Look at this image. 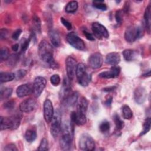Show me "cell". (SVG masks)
Masks as SVG:
<instances>
[{
    "label": "cell",
    "mask_w": 151,
    "mask_h": 151,
    "mask_svg": "<svg viewBox=\"0 0 151 151\" xmlns=\"http://www.w3.org/2000/svg\"><path fill=\"white\" fill-rule=\"evenodd\" d=\"M38 55L42 61L47 64L50 68H57L58 65L53 57V49L46 40H42L38 45Z\"/></svg>",
    "instance_id": "cell-1"
},
{
    "label": "cell",
    "mask_w": 151,
    "mask_h": 151,
    "mask_svg": "<svg viewBox=\"0 0 151 151\" xmlns=\"http://www.w3.org/2000/svg\"><path fill=\"white\" fill-rule=\"evenodd\" d=\"M61 133L60 140V147L63 150H69L71 149L73 139V123L71 122H64L61 127Z\"/></svg>",
    "instance_id": "cell-2"
},
{
    "label": "cell",
    "mask_w": 151,
    "mask_h": 151,
    "mask_svg": "<svg viewBox=\"0 0 151 151\" xmlns=\"http://www.w3.org/2000/svg\"><path fill=\"white\" fill-rule=\"evenodd\" d=\"M143 34L144 30L142 27L130 25L125 31L124 38L127 42L132 43L142 37Z\"/></svg>",
    "instance_id": "cell-3"
},
{
    "label": "cell",
    "mask_w": 151,
    "mask_h": 151,
    "mask_svg": "<svg viewBox=\"0 0 151 151\" xmlns=\"http://www.w3.org/2000/svg\"><path fill=\"white\" fill-rule=\"evenodd\" d=\"M76 76L78 83L81 86L86 87L90 82L91 75L87 73L86 66L83 63L77 65Z\"/></svg>",
    "instance_id": "cell-4"
},
{
    "label": "cell",
    "mask_w": 151,
    "mask_h": 151,
    "mask_svg": "<svg viewBox=\"0 0 151 151\" xmlns=\"http://www.w3.org/2000/svg\"><path fill=\"white\" fill-rule=\"evenodd\" d=\"M50 132L52 136L55 138L61 132V114L59 110H56L51 120Z\"/></svg>",
    "instance_id": "cell-5"
},
{
    "label": "cell",
    "mask_w": 151,
    "mask_h": 151,
    "mask_svg": "<svg viewBox=\"0 0 151 151\" xmlns=\"http://www.w3.org/2000/svg\"><path fill=\"white\" fill-rule=\"evenodd\" d=\"M79 146L83 150H93L95 149V142L91 136L87 133H84L80 138Z\"/></svg>",
    "instance_id": "cell-6"
},
{
    "label": "cell",
    "mask_w": 151,
    "mask_h": 151,
    "mask_svg": "<svg viewBox=\"0 0 151 151\" xmlns=\"http://www.w3.org/2000/svg\"><path fill=\"white\" fill-rule=\"evenodd\" d=\"M67 41L74 48L78 50H84L86 48L85 44L75 32H71L67 35Z\"/></svg>",
    "instance_id": "cell-7"
},
{
    "label": "cell",
    "mask_w": 151,
    "mask_h": 151,
    "mask_svg": "<svg viewBox=\"0 0 151 151\" xmlns=\"http://www.w3.org/2000/svg\"><path fill=\"white\" fill-rule=\"evenodd\" d=\"M77 61L71 56H68L65 60V68L68 78L70 80L74 79L77 69Z\"/></svg>",
    "instance_id": "cell-8"
},
{
    "label": "cell",
    "mask_w": 151,
    "mask_h": 151,
    "mask_svg": "<svg viewBox=\"0 0 151 151\" xmlns=\"http://www.w3.org/2000/svg\"><path fill=\"white\" fill-rule=\"evenodd\" d=\"M46 80L41 76L37 77L34 81L32 86V93L35 97H38L46 86Z\"/></svg>",
    "instance_id": "cell-9"
},
{
    "label": "cell",
    "mask_w": 151,
    "mask_h": 151,
    "mask_svg": "<svg viewBox=\"0 0 151 151\" xmlns=\"http://www.w3.org/2000/svg\"><path fill=\"white\" fill-rule=\"evenodd\" d=\"M92 31L94 36L98 39L108 38L109 37V34L106 28L99 22L93 23Z\"/></svg>",
    "instance_id": "cell-10"
},
{
    "label": "cell",
    "mask_w": 151,
    "mask_h": 151,
    "mask_svg": "<svg viewBox=\"0 0 151 151\" xmlns=\"http://www.w3.org/2000/svg\"><path fill=\"white\" fill-rule=\"evenodd\" d=\"M78 94L76 91H71L65 95L60 97L61 103L65 107H70L73 106L77 101Z\"/></svg>",
    "instance_id": "cell-11"
},
{
    "label": "cell",
    "mask_w": 151,
    "mask_h": 151,
    "mask_svg": "<svg viewBox=\"0 0 151 151\" xmlns=\"http://www.w3.org/2000/svg\"><path fill=\"white\" fill-rule=\"evenodd\" d=\"M52 103L49 99H46L44 102V117L47 123H50L54 115Z\"/></svg>",
    "instance_id": "cell-12"
},
{
    "label": "cell",
    "mask_w": 151,
    "mask_h": 151,
    "mask_svg": "<svg viewBox=\"0 0 151 151\" xmlns=\"http://www.w3.org/2000/svg\"><path fill=\"white\" fill-rule=\"evenodd\" d=\"M36 105L37 102L34 99L28 98L21 103L19 105V110L23 113H29L35 109Z\"/></svg>",
    "instance_id": "cell-13"
},
{
    "label": "cell",
    "mask_w": 151,
    "mask_h": 151,
    "mask_svg": "<svg viewBox=\"0 0 151 151\" xmlns=\"http://www.w3.org/2000/svg\"><path fill=\"white\" fill-rule=\"evenodd\" d=\"M88 64L93 69L100 68L103 63V59L101 54L99 52L92 54L88 58Z\"/></svg>",
    "instance_id": "cell-14"
},
{
    "label": "cell",
    "mask_w": 151,
    "mask_h": 151,
    "mask_svg": "<svg viewBox=\"0 0 151 151\" xmlns=\"http://www.w3.org/2000/svg\"><path fill=\"white\" fill-rule=\"evenodd\" d=\"M147 97V91L143 87H137L134 91V99L135 101L139 104H143Z\"/></svg>",
    "instance_id": "cell-15"
},
{
    "label": "cell",
    "mask_w": 151,
    "mask_h": 151,
    "mask_svg": "<svg viewBox=\"0 0 151 151\" xmlns=\"http://www.w3.org/2000/svg\"><path fill=\"white\" fill-rule=\"evenodd\" d=\"M70 122L73 124H76L78 126L83 125L86 122V114L80 113L75 111H72L70 114Z\"/></svg>",
    "instance_id": "cell-16"
},
{
    "label": "cell",
    "mask_w": 151,
    "mask_h": 151,
    "mask_svg": "<svg viewBox=\"0 0 151 151\" xmlns=\"http://www.w3.org/2000/svg\"><path fill=\"white\" fill-rule=\"evenodd\" d=\"M120 73V68L118 66H113L110 70L101 72L99 74V76L103 78H113L119 76Z\"/></svg>",
    "instance_id": "cell-17"
},
{
    "label": "cell",
    "mask_w": 151,
    "mask_h": 151,
    "mask_svg": "<svg viewBox=\"0 0 151 151\" xmlns=\"http://www.w3.org/2000/svg\"><path fill=\"white\" fill-rule=\"evenodd\" d=\"M32 93V87L28 84H22L18 86L16 90V93L19 97H23L29 95Z\"/></svg>",
    "instance_id": "cell-18"
},
{
    "label": "cell",
    "mask_w": 151,
    "mask_h": 151,
    "mask_svg": "<svg viewBox=\"0 0 151 151\" xmlns=\"http://www.w3.org/2000/svg\"><path fill=\"white\" fill-rule=\"evenodd\" d=\"M120 61V57L119 53L116 52H112L109 53L105 59L106 63L115 66L117 65Z\"/></svg>",
    "instance_id": "cell-19"
},
{
    "label": "cell",
    "mask_w": 151,
    "mask_h": 151,
    "mask_svg": "<svg viewBox=\"0 0 151 151\" xmlns=\"http://www.w3.org/2000/svg\"><path fill=\"white\" fill-rule=\"evenodd\" d=\"M49 37L53 46L58 47L61 45V40L58 32L55 29H51L49 31Z\"/></svg>",
    "instance_id": "cell-20"
},
{
    "label": "cell",
    "mask_w": 151,
    "mask_h": 151,
    "mask_svg": "<svg viewBox=\"0 0 151 151\" xmlns=\"http://www.w3.org/2000/svg\"><path fill=\"white\" fill-rule=\"evenodd\" d=\"M88 107V101L84 97H81L77 104V111L78 113L86 114Z\"/></svg>",
    "instance_id": "cell-21"
},
{
    "label": "cell",
    "mask_w": 151,
    "mask_h": 151,
    "mask_svg": "<svg viewBox=\"0 0 151 151\" xmlns=\"http://www.w3.org/2000/svg\"><path fill=\"white\" fill-rule=\"evenodd\" d=\"M150 13H151V7L149 4L145 9L144 13V20L145 23V27L148 34L150 32Z\"/></svg>",
    "instance_id": "cell-22"
},
{
    "label": "cell",
    "mask_w": 151,
    "mask_h": 151,
    "mask_svg": "<svg viewBox=\"0 0 151 151\" xmlns=\"http://www.w3.org/2000/svg\"><path fill=\"white\" fill-rule=\"evenodd\" d=\"M1 130H6L8 129H11L12 127V122L10 117H0Z\"/></svg>",
    "instance_id": "cell-23"
},
{
    "label": "cell",
    "mask_w": 151,
    "mask_h": 151,
    "mask_svg": "<svg viewBox=\"0 0 151 151\" xmlns=\"http://www.w3.org/2000/svg\"><path fill=\"white\" fill-rule=\"evenodd\" d=\"M11 122H12V127L11 130H15L17 129L20 125L21 120L22 118V116L19 113H16L11 117Z\"/></svg>",
    "instance_id": "cell-24"
},
{
    "label": "cell",
    "mask_w": 151,
    "mask_h": 151,
    "mask_svg": "<svg viewBox=\"0 0 151 151\" xmlns=\"http://www.w3.org/2000/svg\"><path fill=\"white\" fill-rule=\"evenodd\" d=\"M14 78H15V76L13 73L1 72L0 73V81L1 83L11 81Z\"/></svg>",
    "instance_id": "cell-25"
},
{
    "label": "cell",
    "mask_w": 151,
    "mask_h": 151,
    "mask_svg": "<svg viewBox=\"0 0 151 151\" xmlns=\"http://www.w3.org/2000/svg\"><path fill=\"white\" fill-rule=\"evenodd\" d=\"M122 113L123 118L125 119L130 120L133 117V112L130 107L127 105L123 106L122 107Z\"/></svg>",
    "instance_id": "cell-26"
},
{
    "label": "cell",
    "mask_w": 151,
    "mask_h": 151,
    "mask_svg": "<svg viewBox=\"0 0 151 151\" xmlns=\"http://www.w3.org/2000/svg\"><path fill=\"white\" fill-rule=\"evenodd\" d=\"M123 55L124 60L127 61H131L135 57V51L131 49H126L123 51Z\"/></svg>",
    "instance_id": "cell-27"
},
{
    "label": "cell",
    "mask_w": 151,
    "mask_h": 151,
    "mask_svg": "<svg viewBox=\"0 0 151 151\" xmlns=\"http://www.w3.org/2000/svg\"><path fill=\"white\" fill-rule=\"evenodd\" d=\"M77 8L78 2L76 1H72L67 4L65 8V11L68 13H73L77 11Z\"/></svg>",
    "instance_id": "cell-28"
},
{
    "label": "cell",
    "mask_w": 151,
    "mask_h": 151,
    "mask_svg": "<svg viewBox=\"0 0 151 151\" xmlns=\"http://www.w3.org/2000/svg\"><path fill=\"white\" fill-rule=\"evenodd\" d=\"M113 119L116 125V129L117 132H119L124 127V122L120 118L119 116L117 114H114L113 117Z\"/></svg>",
    "instance_id": "cell-29"
},
{
    "label": "cell",
    "mask_w": 151,
    "mask_h": 151,
    "mask_svg": "<svg viewBox=\"0 0 151 151\" xmlns=\"http://www.w3.org/2000/svg\"><path fill=\"white\" fill-rule=\"evenodd\" d=\"M25 138L28 142H32L37 138L36 132L32 129H28L26 131L25 134Z\"/></svg>",
    "instance_id": "cell-30"
},
{
    "label": "cell",
    "mask_w": 151,
    "mask_h": 151,
    "mask_svg": "<svg viewBox=\"0 0 151 151\" xmlns=\"http://www.w3.org/2000/svg\"><path fill=\"white\" fill-rule=\"evenodd\" d=\"M32 25H33L34 29L37 32L40 33L41 32V21L40 18L36 15H34L32 17Z\"/></svg>",
    "instance_id": "cell-31"
},
{
    "label": "cell",
    "mask_w": 151,
    "mask_h": 151,
    "mask_svg": "<svg viewBox=\"0 0 151 151\" xmlns=\"http://www.w3.org/2000/svg\"><path fill=\"white\" fill-rule=\"evenodd\" d=\"M150 124H151V120L150 117L146 118L144 123L143 124V130L140 132L139 136H143L147 133L150 129Z\"/></svg>",
    "instance_id": "cell-32"
},
{
    "label": "cell",
    "mask_w": 151,
    "mask_h": 151,
    "mask_svg": "<svg viewBox=\"0 0 151 151\" xmlns=\"http://www.w3.org/2000/svg\"><path fill=\"white\" fill-rule=\"evenodd\" d=\"M12 93V89L11 88H5L4 89L1 90L0 98L1 100H4L8 99Z\"/></svg>",
    "instance_id": "cell-33"
},
{
    "label": "cell",
    "mask_w": 151,
    "mask_h": 151,
    "mask_svg": "<svg viewBox=\"0 0 151 151\" xmlns=\"http://www.w3.org/2000/svg\"><path fill=\"white\" fill-rule=\"evenodd\" d=\"M9 57V51L7 47H4L1 49L0 59L1 61L7 60Z\"/></svg>",
    "instance_id": "cell-34"
},
{
    "label": "cell",
    "mask_w": 151,
    "mask_h": 151,
    "mask_svg": "<svg viewBox=\"0 0 151 151\" xmlns=\"http://www.w3.org/2000/svg\"><path fill=\"white\" fill-rule=\"evenodd\" d=\"M93 6L100 10L106 11L107 8L106 5L104 3L103 1H95L93 2Z\"/></svg>",
    "instance_id": "cell-35"
},
{
    "label": "cell",
    "mask_w": 151,
    "mask_h": 151,
    "mask_svg": "<svg viewBox=\"0 0 151 151\" xmlns=\"http://www.w3.org/2000/svg\"><path fill=\"white\" fill-rule=\"evenodd\" d=\"M110 127V125L109 122L106 120H104L100 123L99 126V129L101 132L106 133L108 131H109Z\"/></svg>",
    "instance_id": "cell-36"
},
{
    "label": "cell",
    "mask_w": 151,
    "mask_h": 151,
    "mask_svg": "<svg viewBox=\"0 0 151 151\" xmlns=\"http://www.w3.org/2000/svg\"><path fill=\"white\" fill-rule=\"evenodd\" d=\"M29 42H30V38H28V39L25 38H22V40H21V51L22 52H24L27 50L29 45Z\"/></svg>",
    "instance_id": "cell-37"
},
{
    "label": "cell",
    "mask_w": 151,
    "mask_h": 151,
    "mask_svg": "<svg viewBox=\"0 0 151 151\" xmlns=\"http://www.w3.org/2000/svg\"><path fill=\"white\" fill-rule=\"evenodd\" d=\"M38 150H48V142L47 139L43 138L39 145V147L38 148Z\"/></svg>",
    "instance_id": "cell-38"
},
{
    "label": "cell",
    "mask_w": 151,
    "mask_h": 151,
    "mask_svg": "<svg viewBox=\"0 0 151 151\" xmlns=\"http://www.w3.org/2000/svg\"><path fill=\"white\" fill-rule=\"evenodd\" d=\"M60 81H61V79L58 74H53L50 77V82L53 86H58L60 83Z\"/></svg>",
    "instance_id": "cell-39"
},
{
    "label": "cell",
    "mask_w": 151,
    "mask_h": 151,
    "mask_svg": "<svg viewBox=\"0 0 151 151\" xmlns=\"http://www.w3.org/2000/svg\"><path fill=\"white\" fill-rule=\"evenodd\" d=\"M123 12L121 10H118L116 11L115 14V18L117 24H121L123 21Z\"/></svg>",
    "instance_id": "cell-40"
},
{
    "label": "cell",
    "mask_w": 151,
    "mask_h": 151,
    "mask_svg": "<svg viewBox=\"0 0 151 151\" xmlns=\"http://www.w3.org/2000/svg\"><path fill=\"white\" fill-rule=\"evenodd\" d=\"M3 106L4 109L6 110H11L15 106V101L12 100H8L4 104Z\"/></svg>",
    "instance_id": "cell-41"
},
{
    "label": "cell",
    "mask_w": 151,
    "mask_h": 151,
    "mask_svg": "<svg viewBox=\"0 0 151 151\" xmlns=\"http://www.w3.org/2000/svg\"><path fill=\"white\" fill-rule=\"evenodd\" d=\"M27 72L25 70H22V69L19 70L15 73V78L16 79H20V78L24 77L27 74Z\"/></svg>",
    "instance_id": "cell-42"
},
{
    "label": "cell",
    "mask_w": 151,
    "mask_h": 151,
    "mask_svg": "<svg viewBox=\"0 0 151 151\" xmlns=\"http://www.w3.org/2000/svg\"><path fill=\"white\" fill-rule=\"evenodd\" d=\"M60 21H61V22L62 23V24L68 29V30H71L72 29V25L68 21H67V19H65L63 17H61L60 18Z\"/></svg>",
    "instance_id": "cell-43"
},
{
    "label": "cell",
    "mask_w": 151,
    "mask_h": 151,
    "mask_svg": "<svg viewBox=\"0 0 151 151\" xmlns=\"http://www.w3.org/2000/svg\"><path fill=\"white\" fill-rule=\"evenodd\" d=\"M21 32H22V30H21V29H20V28H18V29H17V30H15V31L13 32V34H12V39L14 40H17L18 39L19 37L20 36Z\"/></svg>",
    "instance_id": "cell-44"
},
{
    "label": "cell",
    "mask_w": 151,
    "mask_h": 151,
    "mask_svg": "<svg viewBox=\"0 0 151 151\" xmlns=\"http://www.w3.org/2000/svg\"><path fill=\"white\" fill-rule=\"evenodd\" d=\"M8 59H9V63L10 64L14 65V64H15L17 62L18 59V55L16 54H12V55H11V56H9V57Z\"/></svg>",
    "instance_id": "cell-45"
},
{
    "label": "cell",
    "mask_w": 151,
    "mask_h": 151,
    "mask_svg": "<svg viewBox=\"0 0 151 151\" xmlns=\"http://www.w3.org/2000/svg\"><path fill=\"white\" fill-rule=\"evenodd\" d=\"M4 150H6V151H9V150H18V149L17 148L15 145L13 144V143H10L7 145L4 149Z\"/></svg>",
    "instance_id": "cell-46"
},
{
    "label": "cell",
    "mask_w": 151,
    "mask_h": 151,
    "mask_svg": "<svg viewBox=\"0 0 151 151\" xmlns=\"http://www.w3.org/2000/svg\"><path fill=\"white\" fill-rule=\"evenodd\" d=\"M83 32L84 35H85V37H86V38H87V40H90V41H94V40H95L94 36H93L90 32H89L88 31H87L86 29L83 30Z\"/></svg>",
    "instance_id": "cell-47"
},
{
    "label": "cell",
    "mask_w": 151,
    "mask_h": 151,
    "mask_svg": "<svg viewBox=\"0 0 151 151\" xmlns=\"http://www.w3.org/2000/svg\"><path fill=\"white\" fill-rule=\"evenodd\" d=\"M8 30L6 28H2L0 31V37L1 40H4L8 35Z\"/></svg>",
    "instance_id": "cell-48"
},
{
    "label": "cell",
    "mask_w": 151,
    "mask_h": 151,
    "mask_svg": "<svg viewBox=\"0 0 151 151\" xmlns=\"http://www.w3.org/2000/svg\"><path fill=\"white\" fill-rule=\"evenodd\" d=\"M111 103H112V97H110V98H108V99L106 100V101H105L104 103H105V104H106L107 106H110L111 105Z\"/></svg>",
    "instance_id": "cell-49"
},
{
    "label": "cell",
    "mask_w": 151,
    "mask_h": 151,
    "mask_svg": "<svg viewBox=\"0 0 151 151\" xmlns=\"http://www.w3.org/2000/svg\"><path fill=\"white\" fill-rule=\"evenodd\" d=\"M116 88V87H107V88H103V91H106V92H109V91H111L113 90H114V89Z\"/></svg>",
    "instance_id": "cell-50"
},
{
    "label": "cell",
    "mask_w": 151,
    "mask_h": 151,
    "mask_svg": "<svg viewBox=\"0 0 151 151\" xmlns=\"http://www.w3.org/2000/svg\"><path fill=\"white\" fill-rule=\"evenodd\" d=\"M12 50L14 52H17L18 50V48H19V45L18 44H15L14 45H13L12 46Z\"/></svg>",
    "instance_id": "cell-51"
},
{
    "label": "cell",
    "mask_w": 151,
    "mask_h": 151,
    "mask_svg": "<svg viewBox=\"0 0 151 151\" xmlns=\"http://www.w3.org/2000/svg\"><path fill=\"white\" fill-rule=\"evenodd\" d=\"M150 70H149L147 73L143 74V77H150Z\"/></svg>",
    "instance_id": "cell-52"
}]
</instances>
